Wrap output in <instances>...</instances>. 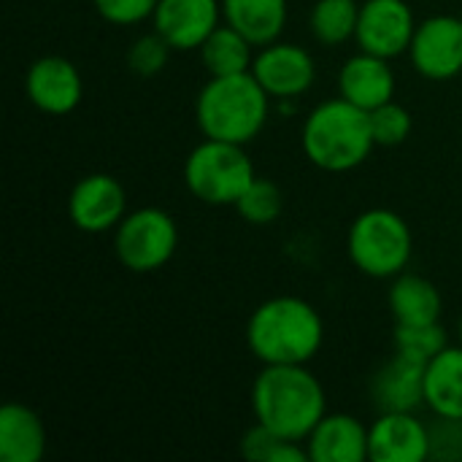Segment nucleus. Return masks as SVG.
<instances>
[{"mask_svg":"<svg viewBox=\"0 0 462 462\" xmlns=\"http://www.w3.org/2000/svg\"><path fill=\"white\" fill-rule=\"evenodd\" d=\"M300 149L306 160L325 173H349L360 168L376 149L368 111L352 106L341 95L317 103L303 116Z\"/></svg>","mask_w":462,"mask_h":462,"instance_id":"20e7f679","label":"nucleus"},{"mask_svg":"<svg viewBox=\"0 0 462 462\" xmlns=\"http://www.w3.org/2000/svg\"><path fill=\"white\" fill-rule=\"evenodd\" d=\"M254 422L287 441H306L328 414L325 384L309 365H263L249 393Z\"/></svg>","mask_w":462,"mask_h":462,"instance_id":"f257e3e1","label":"nucleus"},{"mask_svg":"<svg viewBox=\"0 0 462 462\" xmlns=\"http://www.w3.org/2000/svg\"><path fill=\"white\" fill-rule=\"evenodd\" d=\"M425 409L436 420L462 422V344L447 346L425 368Z\"/></svg>","mask_w":462,"mask_h":462,"instance_id":"6ab92c4d","label":"nucleus"},{"mask_svg":"<svg viewBox=\"0 0 462 462\" xmlns=\"http://www.w3.org/2000/svg\"><path fill=\"white\" fill-rule=\"evenodd\" d=\"M179 249L176 219L157 206H141L125 214L114 230V254L130 273H154L165 268Z\"/></svg>","mask_w":462,"mask_h":462,"instance_id":"0eeeda50","label":"nucleus"},{"mask_svg":"<svg viewBox=\"0 0 462 462\" xmlns=\"http://www.w3.org/2000/svg\"><path fill=\"white\" fill-rule=\"evenodd\" d=\"M236 211L238 217L246 222V225H254V227H268L273 225L282 211H284V195H282V187L271 179H263L257 176L246 192L238 198L236 203Z\"/></svg>","mask_w":462,"mask_h":462,"instance_id":"393cba45","label":"nucleus"},{"mask_svg":"<svg viewBox=\"0 0 462 462\" xmlns=\"http://www.w3.org/2000/svg\"><path fill=\"white\" fill-rule=\"evenodd\" d=\"M252 76L276 103L298 100L317 81V60L306 46L279 38L257 49Z\"/></svg>","mask_w":462,"mask_h":462,"instance_id":"6e6552de","label":"nucleus"},{"mask_svg":"<svg viewBox=\"0 0 462 462\" xmlns=\"http://www.w3.org/2000/svg\"><path fill=\"white\" fill-rule=\"evenodd\" d=\"M200 65L208 76H236L252 70L257 46L230 24H219L198 49Z\"/></svg>","mask_w":462,"mask_h":462,"instance_id":"4be33fe9","label":"nucleus"},{"mask_svg":"<svg viewBox=\"0 0 462 462\" xmlns=\"http://www.w3.org/2000/svg\"><path fill=\"white\" fill-rule=\"evenodd\" d=\"M322 344L325 319L298 295L263 300L246 322V346L263 365H309Z\"/></svg>","mask_w":462,"mask_h":462,"instance_id":"f03ea898","label":"nucleus"},{"mask_svg":"<svg viewBox=\"0 0 462 462\" xmlns=\"http://www.w3.org/2000/svg\"><path fill=\"white\" fill-rule=\"evenodd\" d=\"M433 457V430L417 411H379L368 425L371 462H425Z\"/></svg>","mask_w":462,"mask_h":462,"instance_id":"f8f14e48","label":"nucleus"},{"mask_svg":"<svg viewBox=\"0 0 462 462\" xmlns=\"http://www.w3.org/2000/svg\"><path fill=\"white\" fill-rule=\"evenodd\" d=\"M425 368L409 355L395 352L371 379V398L379 411H417L425 406Z\"/></svg>","mask_w":462,"mask_h":462,"instance_id":"f3484780","label":"nucleus"},{"mask_svg":"<svg viewBox=\"0 0 462 462\" xmlns=\"http://www.w3.org/2000/svg\"><path fill=\"white\" fill-rule=\"evenodd\" d=\"M414 70L428 81H452L462 73V19L436 14L417 24L409 46Z\"/></svg>","mask_w":462,"mask_h":462,"instance_id":"9d476101","label":"nucleus"},{"mask_svg":"<svg viewBox=\"0 0 462 462\" xmlns=\"http://www.w3.org/2000/svg\"><path fill=\"white\" fill-rule=\"evenodd\" d=\"M368 119H371V133H374L376 146H384V149L406 143V138L414 130L411 111L406 106L395 103V100L368 111Z\"/></svg>","mask_w":462,"mask_h":462,"instance_id":"cd10ccee","label":"nucleus"},{"mask_svg":"<svg viewBox=\"0 0 462 462\" xmlns=\"http://www.w3.org/2000/svg\"><path fill=\"white\" fill-rule=\"evenodd\" d=\"M346 254L363 276L390 282L409 271L414 257L411 227L393 208H365L346 230Z\"/></svg>","mask_w":462,"mask_h":462,"instance_id":"39448f33","label":"nucleus"},{"mask_svg":"<svg viewBox=\"0 0 462 462\" xmlns=\"http://www.w3.org/2000/svg\"><path fill=\"white\" fill-rule=\"evenodd\" d=\"M390 62L393 60L371 54V51H357L346 57L336 79L338 95L363 111H374L395 100L398 81H395V70Z\"/></svg>","mask_w":462,"mask_h":462,"instance_id":"2eb2a0df","label":"nucleus"},{"mask_svg":"<svg viewBox=\"0 0 462 462\" xmlns=\"http://www.w3.org/2000/svg\"><path fill=\"white\" fill-rule=\"evenodd\" d=\"M160 0H92L97 16L114 27H135L152 22Z\"/></svg>","mask_w":462,"mask_h":462,"instance_id":"c85d7f7f","label":"nucleus"},{"mask_svg":"<svg viewBox=\"0 0 462 462\" xmlns=\"http://www.w3.org/2000/svg\"><path fill=\"white\" fill-rule=\"evenodd\" d=\"M187 192L206 206H236L246 187L257 179L246 146L203 138L181 168Z\"/></svg>","mask_w":462,"mask_h":462,"instance_id":"423d86ee","label":"nucleus"},{"mask_svg":"<svg viewBox=\"0 0 462 462\" xmlns=\"http://www.w3.org/2000/svg\"><path fill=\"white\" fill-rule=\"evenodd\" d=\"M395 352L409 355L420 363H430L436 355H441L449 346L447 328L441 322L430 325H395Z\"/></svg>","mask_w":462,"mask_h":462,"instance_id":"a878e982","label":"nucleus"},{"mask_svg":"<svg viewBox=\"0 0 462 462\" xmlns=\"http://www.w3.org/2000/svg\"><path fill=\"white\" fill-rule=\"evenodd\" d=\"M273 97L263 84L246 73L236 76H208V81L195 95V125L203 138L252 143L268 125Z\"/></svg>","mask_w":462,"mask_h":462,"instance_id":"7ed1b4c3","label":"nucleus"},{"mask_svg":"<svg viewBox=\"0 0 462 462\" xmlns=\"http://www.w3.org/2000/svg\"><path fill=\"white\" fill-rule=\"evenodd\" d=\"M238 449L246 460L252 462H309L306 444L287 441V439L276 436L273 430L263 428L260 422H254L244 433Z\"/></svg>","mask_w":462,"mask_h":462,"instance_id":"b1692460","label":"nucleus"},{"mask_svg":"<svg viewBox=\"0 0 462 462\" xmlns=\"http://www.w3.org/2000/svg\"><path fill=\"white\" fill-rule=\"evenodd\" d=\"M171 54H173V46L157 30H152V32L138 35L127 46V68L138 79H154L168 68Z\"/></svg>","mask_w":462,"mask_h":462,"instance_id":"bb28decb","label":"nucleus"},{"mask_svg":"<svg viewBox=\"0 0 462 462\" xmlns=\"http://www.w3.org/2000/svg\"><path fill=\"white\" fill-rule=\"evenodd\" d=\"M387 306L395 325H430L441 322L444 314L441 290L428 276L411 271H403L395 279H390Z\"/></svg>","mask_w":462,"mask_h":462,"instance_id":"a211bd4d","label":"nucleus"},{"mask_svg":"<svg viewBox=\"0 0 462 462\" xmlns=\"http://www.w3.org/2000/svg\"><path fill=\"white\" fill-rule=\"evenodd\" d=\"M24 92L38 111L65 116L79 108L84 97V79L68 57L43 54L27 68Z\"/></svg>","mask_w":462,"mask_h":462,"instance_id":"ddd939ff","label":"nucleus"},{"mask_svg":"<svg viewBox=\"0 0 462 462\" xmlns=\"http://www.w3.org/2000/svg\"><path fill=\"white\" fill-rule=\"evenodd\" d=\"M360 0H317L309 11V30L322 46H341L355 41Z\"/></svg>","mask_w":462,"mask_h":462,"instance_id":"5701e85b","label":"nucleus"},{"mask_svg":"<svg viewBox=\"0 0 462 462\" xmlns=\"http://www.w3.org/2000/svg\"><path fill=\"white\" fill-rule=\"evenodd\" d=\"M46 455V428L38 411L24 403H5L0 409V460L41 462Z\"/></svg>","mask_w":462,"mask_h":462,"instance_id":"aec40b11","label":"nucleus"},{"mask_svg":"<svg viewBox=\"0 0 462 462\" xmlns=\"http://www.w3.org/2000/svg\"><path fill=\"white\" fill-rule=\"evenodd\" d=\"M127 214V192L111 173H87L68 195V217L76 230L100 236L114 233Z\"/></svg>","mask_w":462,"mask_h":462,"instance_id":"9b49d317","label":"nucleus"},{"mask_svg":"<svg viewBox=\"0 0 462 462\" xmlns=\"http://www.w3.org/2000/svg\"><path fill=\"white\" fill-rule=\"evenodd\" d=\"M460 19H462V14H460Z\"/></svg>","mask_w":462,"mask_h":462,"instance_id":"7c9ffc66","label":"nucleus"},{"mask_svg":"<svg viewBox=\"0 0 462 462\" xmlns=\"http://www.w3.org/2000/svg\"><path fill=\"white\" fill-rule=\"evenodd\" d=\"M457 336H460V344H462V317H460V325H457Z\"/></svg>","mask_w":462,"mask_h":462,"instance_id":"c756f323","label":"nucleus"},{"mask_svg":"<svg viewBox=\"0 0 462 462\" xmlns=\"http://www.w3.org/2000/svg\"><path fill=\"white\" fill-rule=\"evenodd\" d=\"M417 24L420 22L406 0H360L355 43L360 51L398 60L409 54Z\"/></svg>","mask_w":462,"mask_h":462,"instance_id":"1a4fd4ad","label":"nucleus"},{"mask_svg":"<svg viewBox=\"0 0 462 462\" xmlns=\"http://www.w3.org/2000/svg\"><path fill=\"white\" fill-rule=\"evenodd\" d=\"M303 444L309 462H365L368 425L355 414L328 411Z\"/></svg>","mask_w":462,"mask_h":462,"instance_id":"dca6fc26","label":"nucleus"},{"mask_svg":"<svg viewBox=\"0 0 462 462\" xmlns=\"http://www.w3.org/2000/svg\"><path fill=\"white\" fill-rule=\"evenodd\" d=\"M222 24V0H160L152 16L173 51H198L200 43Z\"/></svg>","mask_w":462,"mask_h":462,"instance_id":"4468645a","label":"nucleus"},{"mask_svg":"<svg viewBox=\"0 0 462 462\" xmlns=\"http://www.w3.org/2000/svg\"><path fill=\"white\" fill-rule=\"evenodd\" d=\"M290 0H222V22L246 35L257 49L282 38Z\"/></svg>","mask_w":462,"mask_h":462,"instance_id":"412c9836","label":"nucleus"}]
</instances>
